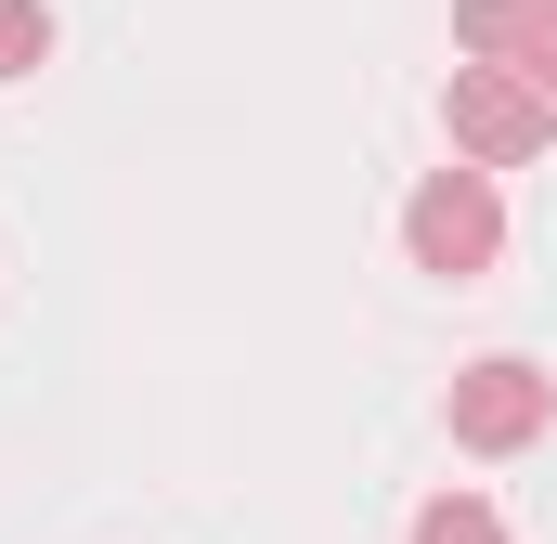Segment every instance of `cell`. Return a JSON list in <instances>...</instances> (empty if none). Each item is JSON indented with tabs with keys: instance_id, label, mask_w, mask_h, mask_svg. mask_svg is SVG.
I'll list each match as a JSON object with an SVG mask.
<instances>
[{
	"instance_id": "cell-1",
	"label": "cell",
	"mask_w": 557,
	"mask_h": 544,
	"mask_svg": "<svg viewBox=\"0 0 557 544\" xmlns=\"http://www.w3.org/2000/svg\"><path fill=\"white\" fill-rule=\"evenodd\" d=\"M403 247H416V272H441V285H480V272L506 260V195H493L480 156H467V169H428L416 195H403Z\"/></svg>"
},
{
	"instance_id": "cell-2",
	"label": "cell",
	"mask_w": 557,
	"mask_h": 544,
	"mask_svg": "<svg viewBox=\"0 0 557 544\" xmlns=\"http://www.w3.org/2000/svg\"><path fill=\"white\" fill-rule=\"evenodd\" d=\"M441 118H454V156H480V169H519V156H545V143H557V91H532L519 65H454Z\"/></svg>"
},
{
	"instance_id": "cell-3",
	"label": "cell",
	"mask_w": 557,
	"mask_h": 544,
	"mask_svg": "<svg viewBox=\"0 0 557 544\" xmlns=\"http://www.w3.org/2000/svg\"><path fill=\"white\" fill-rule=\"evenodd\" d=\"M545 428H557V376H545V363L493 350V363L454 376V441H467V454H532Z\"/></svg>"
},
{
	"instance_id": "cell-4",
	"label": "cell",
	"mask_w": 557,
	"mask_h": 544,
	"mask_svg": "<svg viewBox=\"0 0 557 544\" xmlns=\"http://www.w3.org/2000/svg\"><path fill=\"white\" fill-rule=\"evenodd\" d=\"M493 65H519L532 91H557V0H506V52Z\"/></svg>"
},
{
	"instance_id": "cell-5",
	"label": "cell",
	"mask_w": 557,
	"mask_h": 544,
	"mask_svg": "<svg viewBox=\"0 0 557 544\" xmlns=\"http://www.w3.org/2000/svg\"><path fill=\"white\" fill-rule=\"evenodd\" d=\"M416 544H506V519H493L480 493H428V506H416Z\"/></svg>"
},
{
	"instance_id": "cell-6",
	"label": "cell",
	"mask_w": 557,
	"mask_h": 544,
	"mask_svg": "<svg viewBox=\"0 0 557 544\" xmlns=\"http://www.w3.org/2000/svg\"><path fill=\"white\" fill-rule=\"evenodd\" d=\"M52 65V13L39 0H0V78H39Z\"/></svg>"
},
{
	"instance_id": "cell-7",
	"label": "cell",
	"mask_w": 557,
	"mask_h": 544,
	"mask_svg": "<svg viewBox=\"0 0 557 544\" xmlns=\"http://www.w3.org/2000/svg\"><path fill=\"white\" fill-rule=\"evenodd\" d=\"M454 39H467V52L493 65V52H506V0H454Z\"/></svg>"
}]
</instances>
